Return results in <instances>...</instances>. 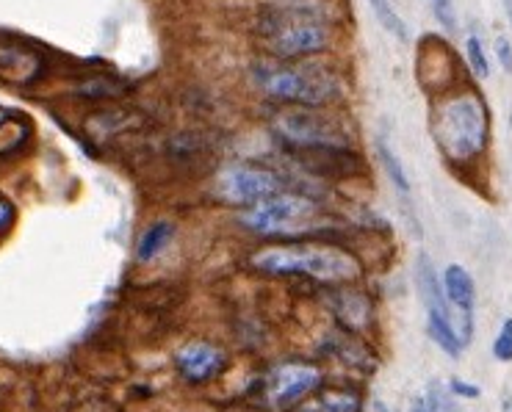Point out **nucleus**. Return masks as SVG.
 Returning <instances> with one entry per match:
<instances>
[{
  "mask_svg": "<svg viewBox=\"0 0 512 412\" xmlns=\"http://www.w3.org/2000/svg\"><path fill=\"white\" fill-rule=\"evenodd\" d=\"M252 81L263 95L299 108H322L341 97V81L319 64H255Z\"/></svg>",
  "mask_w": 512,
  "mask_h": 412,
  "instance_id": "f257e3e1",
  "label": "nucleus"
},
{
  "mask_svg": "<svg viewBox=\"0 0 512 412\" xmlns=\"http://www.w3.org/2000/svg\"><path fill=\"white\" fill-rule=\"evenodd\" d=\"M252 266L266 274L286 277H313L319 283H352L358 280L360 266L349 252L335 247H266L252 255Z\"/></svg>",
  "mask_w": 512,
  "mask_h": 412,
  "instance_id": "f03ea898",
  "label": "nucleus"
},
{
  "mask_svg": "<svg viewBox=\"0 0 512 412\" xmlns=\"http://www.w3.org/2000/svg\"><path fill=\"white\" fill-rule=\"evenodd\" d=\"M432 136L452 161H471L485 150L488 142V108L482 97L465 95L449 97L432 119Z\"/></svg>",
  "mask_w": 512,
  "mask_h": 412,
  "instance_id": "7ed1b4c3",
  "label": "nucleus"
},
{
  "mask_svg": "<svg viewBox=\"0 0 512 412\" xmlns=\"http://www.w3.org/2000/svg\"><path fill=\"white\" fill-rule=\"evenodd\" d=\"M266 50L274 59H310L330 48V28L305 6H280L261 25Z\"/></svg>",
  "mask_w": 512,
  "mask_h": 412,
  "instance_id": "20e7f679",
  "label": "nucleus"
},
{
  "mask_svg": "<svg viewBox=\"0 0 512 412\" xmlns=\"http://www.w3.org/2000/svg\"><path fill=\"white\" fill-rule=\"evenodd\" d=\"M274 133L280 142H286L294 150H310V153H344L349 147V133H346L335 119L313 111H283L272 122Z\"/></svg>",
  "mask_w": 512,
  "mask_h": 412,
  "instance_id": "39448f33",
  "label": "nucleus"
},
{
  "mask_svg": "<svg viewBox=\"0 0 512 412\" xmlns=\"http://www.w3.org/2000/svg\"><path fill=\"white\" fill-rule=\"evenodd\" d=\"M416 283L418 294H421V302L427 307L429 338L438 343L449 357H460L465 343L463 338H460V332H457V324H454L452 305L446 302L441 277H438L432 260H429V255H424V252H421L416 260Z\"/></svg>",
  "mask_w": 512,
  "mask_h": 412,
  "instance_id": "423d86ee",
  "label": "nucleus"
},
{
  "mask_svg": "<svg viewBox=\"0 0 512 412\" xmlns=\"http://www.w3.org/2000/svg\"><path fill=\"white\" fill-rule=\"evenodd\" d=\"M286 189V180L280 172H274L269 166L258 164H230L225 166L216 177L214 194L216 200L236 208H250L258 202L269 200L274 194Z\"/></svg>",
  "mask_w": 512,
  "mask_h": 412,
  "instance_id": "0eeeda50",
  "label": "nucleus"
},
{
  "mask_svg": "<svg viewBox=\"0 0 512 412\" xmlns=\"http://www.w3.org/2000/svg\"><path fill=\"white\" fill-rule=\"evenodd\" d=\"M316 211H319V205L308 194L280 191L269 200L250 205L236 222L255 236H274V233H283L294 224H305L316 216Z\"/></svg>",
  "mask_w": 512,
  "mask_h": 412,
  "instance_id": "6e6552de",
  "label": "nucleus"
},
{
  "mask_svg": "<svg viewBox=\"0 0 512 412\" xmlns=\"http://www.w3.org/2000/svg\"><path fill=\"white\" fill-rule=\"evenodd\" d=\"M319 382H322V374L313 365H280L269 379V401L277 410H288L319 388Z\"/></svg>",
  "mask_w": 512,
  "mask_h": 412,
  "instance_id": "1a4fd4ad",
  "label": "nucleus"
},
{
  "mask_svg": "<svg viewBox=\"0 0 512 412\" xmlns=\"http://www.w3.org/2000/svg\"><path fill=\"white\" fill-rule=\"evenodd\" d=\"M175 365H178V374L186 382L200 385V382H208V379L219 377L225 371L227 357L222 349H216L211 343L194 341L180 349L178 357H175Z\"/></svg>",
  "mask_w": 512,
  "mask_h": 412,
  "instance_id": "9d476101",
  "label": "nucleus"
},
{
  "mask_svg": "<svg viewBox=\"0 0 512 412\" xmlns=\"http://www.w3.org/2000/svg\"><path fill=\"white\" fill-rule=\"evenodd\" d=\"M443 294H446V302L460 310L463 316V324H460V338L463 343L471 341V332H474V299H477V288H474V277L463 269V266H446L443 271Z\"/></svg>",
  "mask_w": 512,
  "mask_h": 412,
  "instance_id": "9b49d317",
  "label": "nucleus"
},
{
  "mask_svg": "<svg viewBox=\"0 0 512 412\" xmlns=\"http://www.w3.org/2000/svg\"><path fill=\"white\" fill-rule=\"evenodd\" d=\"M172 236H175V224L167 222V219L150 224L142 233V238H139V244H136V260H139V263H150V260H155L169 247Z\"/></svg>",
  "mask_w": 512,
  "mask_h": 412,
  "instance_id": "f8f14e48",
  "label": "nucleus"
},
{
  "mask_svg": "<svg viewBox=\"0 0 512 412\" xmlns=\"http://www.w3.org/2000/svg\"><path fill=\"white\" fill-rule=\"evenodd\" d=\"M369 6H371V12H374V17H377V23H380L388 34L396 36L399 42H407V39H410L405 20H402L399 12L393 9L391 0H369Z\"/></svg>",
  "mask_w": 512,
  "mask_h": 412,
  "instance_id": "ddd939ff",
  "label": "nucleus"
},
{
  "mask_svg": "<svg viewBox=\"0 0 512 412\" xmlns=\"http://www.w3.org/2000/svg\"><path fill=\"white\" fill-rule=\"evenodd\" d=\"M377 155H380L382 166H385V172L391 177L393 186L402 191V194H407V191H410V180H407V172L405 166H402V161H399V155L393 153L391 147L382 142V139L377 142Z\"/></svg>",
  "mask_w": 512,
  "mask_h": 412,
  "instance_id": "4468645a",
  "label": "nucleus"
},
{
  "mask_svg": "<svg viewBox=\"0 0 512 412\" xmlns=\"http://www.w3.org/2000/svg\"><path fill=\"white\" fill-rule=\"evenodd\" d=\"M465 56H468L471 70L477 72V78H488L490 61H488V53H485V45H482V39H479V36L471 34L468 39H465Z\"/></svg>",
  "mask_w": 512,
  "mask_h": 412,
  "instance_id": "2eb2a0df",
  "label": "nucleus"
},
{
  "mask_svg": "<svg viewBox=\"0 0 512 412\" xmlns=\"http://www.w3.org/2000/svg\"><path fill=\"white\" fill-rule=\"evenodd\" d=\"M493 357L501 360V363H510L512 360V318H507V321L501 324L499 335H496V341H493Z\"/></svg>",
  "mask_w": 512,
  "mask_h": 412,
  "instance_id": "dca6fc26",
  "label": "nucleus"
},
{
  "mask_svg": "<svg viewBox=\"0 0 512 412\" xmlns=\"http://www.w3.org/2000/svg\"><path fill=\"white\" fill-rule=\"evenodd\" d=\"M324 412H358V399L346 396V393H330L322 401Z\"/></svg>",
  "mask_w": 512,
  "mask_h": 412,
  "instance_id": "f3484780",
  "label": "nucleus"
},
{
  "mask_svg": "<svg viewBox=\"0 0 512 412\" xmlns=\"http://www.w3.org/2000/svg\"><path fill=\"white\" fill-rule=\"evenodd\" d=\"M432 3V12L438 17V23L446 28V31H457V17H454L452 0H429Z\"/></svg>",
  "mask_w": 512,
  "mask_h": 412,
  "instance_id": "a211bd4d",
  "label": "nucleus"
},
{
  "mask_svg": "<svg viewBox=\"0 0 512 412\" xmlns=\"http://www.w3.org/2000/svg\"><path fill=\"white\" fill-rule=\"evenodd\" d=\"M427 401L432 412H457V404L452 401V396H446L438 385H432Z\"/></svg>",
  "mask_w": 512,
  "mask_h": 412,
  "instance_id": "6ab92c4d",
  "label": "nucleus"
},
{
  "mask_svg": "<svg viewBox=\"0 0 512 412\" xmlns=\"http://www.w3.org/2000/svg\"><path fill=\"white\" fill-rule=\"evenodd\" d=\"M449 393L457 396V399H479L477 385H468L463 379H452V382H449Z\"/></svg>",
  "mask_w": 512,
  "mask_h": 412,
  "instance_id": "aec40b11",
  "label": "nucleus"
},
{
  "mask_svg": "<svg viewBox=\"0 0 512 412\" xmlns=\"http://www.w3.org/2000/svg\"><path fill=\"white\" fill-rule=\"evenodd\" d=\"M496 56H499L504 72H512V45L504 39V36L496 39Z\"/></svg>",
  "mask_w": 512,
  "mask_h": 412,
  "instance_id": "412c9836",
  "label": "nucleus"
},
{
  "mask_svg": "<svg viewBox=\"0 0 512 412\" xmlns=\"http://www.w3.org/2000/svg\"><path fill=\"white\" fill-rule=\"evenodd\" d=\"M12 219H14V208L9 205V202L3 200V197H0V233H3V230L12 224Z\"/></svg>",
  "mask_w": 512,
  "mask_h": 412,
  "instance_id": "4be33fe9",
  "label": "nucleus"
},
{
  "mask_svg": "<svg viewBox=\"0 0 512 412\" xmlns=\"http://www.w3.org/2000/svg\"><path fill=\"white\" fill-rule=\"evenodd\" d=\"M410 412H432V410H429L427 396H418V399L413 401V407H410Z\"/></svg>",
  "mask_w": 512,
  "mask_h": 412,
  "instance_id": "5701e85b",
  "label": "nucleus"
},
{
  "mask_svg": "<svg viewBox=\"0 0 512 412\" xmlns=\"http://www.w3.org/2000/svg\"><path fill=\"white\" fill-rule=\"evenodd\" d=\"M501 6H504V12H507V17H510L512 23V0H501Z\"/></svg>",
  "mask_w": 512,
  "mask_h": 412,
  "instance_id": "b1692460",
  "label": "nucleus"
},
{
  "mask_svg": "<svg viewBox=\"0 0 512 412\" xmlns=\"http://www.w3.org/2000/svg\"><path fill=\"white\" fill-rule=\"evenodd\" d=\"M501 412H512V399H507L501 404Z\"/></svg>",
  "mask_w": 512,
  "mask_h": 412,
  "instance_id": "393cba45",
  "label": "nucleus"
}]
</instances>
